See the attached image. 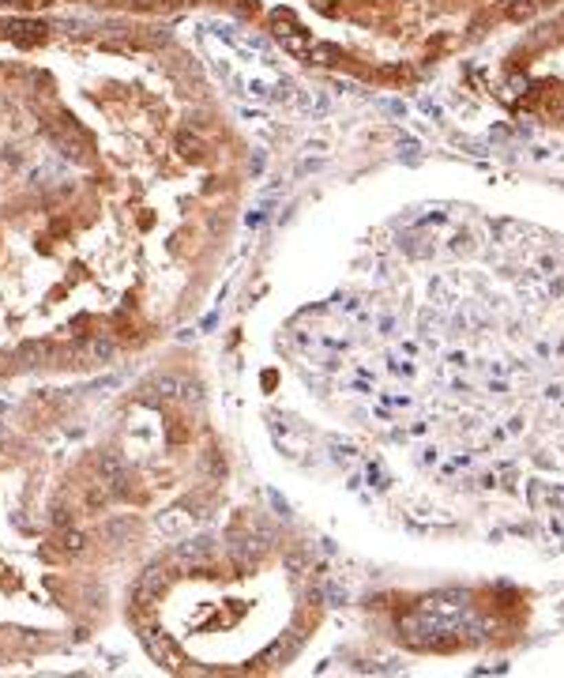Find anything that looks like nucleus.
I'll use <instances>...</instances> for the list:
<instances>
[{"label": "nucleus", "mask_w": 564, "mask_h": 678, "mask_svg": "<svg viewBox=\"0 0 564 678\" xmlns=\"http://www.w3.org/2000/svg\"><path fill=\"white\" fill-rule=\"evenodd\" d=\"M177 147H181V155L188 158V162H199V158H204V143H199L196 136H188V132L177 136Z\"/></svg>", "instance_id": "f03ea898"}, {"label": "nucleus", "mask_w": 564, "mask_h": 678, "mask_svg": "<svg viewBox=\"0 0 564 678\" xmlns=\"http://www.w3.org/2000/svg\"><path fill=\"white\" fill-rule=\"evenodd\" d=\"M132 4H135V8H155L158 0H132Z\"/></svg>", "instance_id": "7ed1b4c3"}, {"label": "nucleus", "mask_w": 564, "mask_h": 678, "mask_svg": "<svg viewBox=\"0 0 564 678\" xmlns=\"http://www.w3.org/2000/svg\"><path fill=\"white\" fill-rule=\"evenodd\" d=\"M8 38L15 45H38V42H45V27L42 23H30V19H15L8 27Z\"/></svg>", "instance_id": "f257e3e1"}]
</instances>
